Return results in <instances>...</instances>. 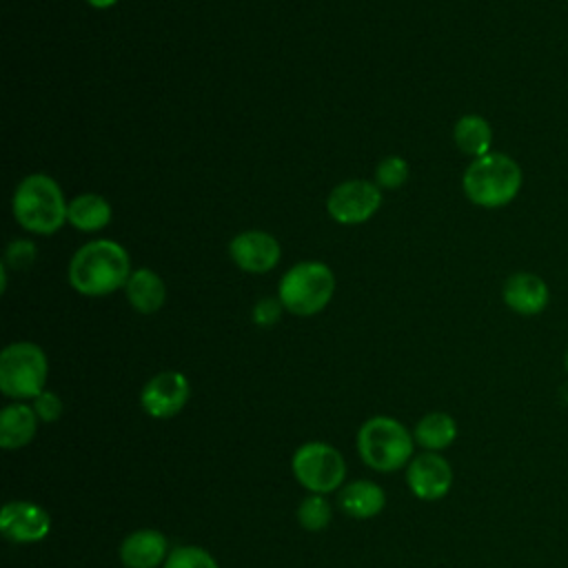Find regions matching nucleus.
I'll list each match as a JSON object with an SVG mask.
<instances>
[{"mask_svg": "<svg viewBox=\"0 0 568 568\" xmlns=\"http://www.w3.org/2000/svg\"><path fill=\"white\" fill-rule=\"evenodd\" d=\"M191 397V384L180 371H162L153 375L140 393V406L155 419H171L186 406Z\"/></svg>", "mask_w": 568, "mask_h": 568, "instance_id": "obj_9", "label": "nucleus"}, {"mask_svg": "<svg viewBox=\"0 0 568 568\" xmlns=\"http://www.w3.org/2000/svg\"><path fill=\"white\" fill-rule=\"evenodd\" d=\"M521 182V166L510 155L490 151L466 166L462 189L473 204L481 209H499L517 197Z\"/></svg>", "mask_w": 568, "mask_h": 568, "instance_id": "obj_3", "label": "nucleus"}, {"mask_svg": "<svg viewBox=\"0 0 568 568\" xmlns=\"http://www.w3.org/2000/svg\"><path fill=\"white\" fill-rule=\"evenodd\" d=\"M129 275V253L113 240H91L69 262V284L87 297H104L124 288Z\"/></svg>", "mask_w": 568, "mask_h": 568, "instance_id": "obj_1", "label": "nucleus"}, {"mask_svg": "<svg viewBox=\"0 0 568 568\" xmlns=\"http://www.w3.org/2000/svg\"><path fill=\"white\" fill-rule=\"evenodd\" d=\"M49 359L33 342H13L0 353V390L4 397L24 402L47 388Z\"/></svg>", "mask_w": 568, "mask_h": 568, "instance_id": "obj_6", "label": "nucleus"}, {"mask_svg": "<svg viewBox=\"0 0 568 568\" xmlns=\"http://www.w3.org/2000/svg\"><path fill=\"white\" fill-rule=\"evenodd\" d=\"M69 202L60 184L47 173L27 175L13 191L11 211L16 222L38 235H51L67 224Z\"/></svg>", "mask_w": 568, "mask_h": 568, "instance_id": "obj_2", "label": "nucleus"}, {"mask_svg": "<svg viewBox=\"0 0 568 568\" xmlns=\"http://www.w3.org/2000/svg\"><path fill=\"white\" fill-rule=\"evenodd\" d=\"M124 293H126V300L133 306V311H138L142 315H151V313L160 311L166 300V286L153 268L131 271V275L124 284Z\"/></svg>", "mask_w": 568, "mask_h": 568, "instance_id": "obj_17", "label": "nucleus"}, {"mask_svg": "<svg viewBox=\"0 0 568 568\" xmlns=\"http://www.w3.org/2000/svg\"><path fill=\"white\" fill-rule=\"evenodd\" d=\"M93 9H109V7H113L118 0H87Z\"/></svg>", "mask_w": 568, "mask_h": 568, "instance_id": "obj_27", "label": "nucleus"}, {"mask_svg": "<svg viewBox=\"0 0 568 568\" xmlns=\"http://www.w3.org/2000/svg\"><path fill=\"white\" fill-rule=\"evenodd\" d=\"M357 453L377 473H393L413 459L415 439L408 428L388 415L368 417L357 430Z\"/></svg>", "mask_w": 568, "mask_h": 568, "instance_id": "obj_4", "label": "nucleus"}, {"mask_svg": "<svg viewBox=\"0 0 568 568\" xmlns=\"http://www.w3.org/2000/svg\"><path fill=\"white\" fill-rule=\"evenodd\" d=\"M406 484L422 501H437L448 495L453 486V468L439 453H422L406 466Z\"/></svg>", "mask_w": 568, "mask_h": 568, "instance_id": "obj_11", "label": "nucleus"}, {"mask_svg": "<svg viewBox=\"0 0 568 568\" xmlns=\"http://www.w3.org/2000/svg\"><path fill=\"white\" fill-rule=\"evenodd\" d=\"M501 297L504 304L517 313V315H539L550 300V291L548 284L528 271H519L506 277L504 288H501Z\"/></svg>", "mask_w": 568, "mask_h": 568, "instance_id": "obj_14", "label": "nucleus"}, {"mask_svg": "<svg viewBox=\"0 0 568 568\" xmlns=\"http://www.w3.org/2000/svg\"><path fill=\"white\" fill-rule=\"evenodd\" d=\"M337 504L344 515L353 519H371L386 506V493L371 479H355L339 488Z\"/></svg>", "mask_w": 568, "mask_h": 568, "instance_id": "obj_15", "label": "nucleus"}, {"mask_svg": "<svg viewBox=\"0 0 568 568\" xmlns=\"http://www.w3.org/2000/svg\"><path fill=\"white\" fill-rule=\"evenodd\" d=\"M31 402H33L31 406H33L38 419L44 422V424L58 422V419L62 417V413H64V404H62L60 395L53 393V390H49V388H44V390H42L38 397H33Z\"/></svg>", "mask_w": 568, "mask_h": 568, "instance_id": "obj_25", "label": "nucleus"}, {"mask_svg": "<svg viewBox=\"0 0 568 568\" xmlns=\"http://www.w3.org/2000/svg\"><path fill=\"white\" fill-rule=\"evenodd\" d=\"M282 311H284V306H282L280 297H262V300H257V304L253 306L251 317H253V322H255L257 326H266V328H268V326H273V324L280 322Z\"/></svg>", "mask_w": 568, "mask_h": 568, "instance_id": "obj_26", "label": "nucleus"}, {"mask_svg": "<svg viewBox=\"0 0 568 568\" xmlns=\"http://www.w3.org/2000/svg\"><path fill=\"white\" fill-rule=\"evenodd\" d=\"M111 204L100 193H80L69 202L67 222L78 231H100L111 222Z\"/></svg>", "mask_w": 568, "mask_h": 568, "instance_id": "obj_18", "label": "nucleus"}, {"mask_svg": "<svg viewBox=\"0 0 568 568\" xmlns=\"http://www.w3.org/2000/svg\"><path fill=\"white\" fill-rule=\"evenodd\" d=\"M0 530L13 544H38L51 532V515L36 501L11 499L0 510Z\"/></svg>", "mask_w": 568, "mask_h": 568, "instance_id": "obj_10", "label": "nucleus"}, {"mask_svg": "<svg viewBox=\"0 0 568 568\" xmlns=\"http://www.w3.org/2000/svg\"><path fill=\"white\" fill-rule=\"evenodd\" d=\"M297 524L308 532L324 530L333 519V506L324 495L308 493L297 506Z\"/></svg>", "mask_w": 568, "mask_h": 568, "instance_id": "obj_21", "label": "nucleus"}, {"mask_svg": "<svg viewBox=\"0 0 568 568\" xmlns=\"http://www.w3.org/2000/svg\"><path fill=\"white\" fill-rule=\"evenodd\" d=\"M36 255H38V248L31 240H13V242L7 244L2 264L9 266V268L22 271V268H29L36 262Z\"/></svg>", "mask_w": 568, "mask_h": 568, "instance_id": "obj_24", "label": "nucleus"}, {"mask_svg": "<svg viewBox=\"0 0 568 568\" xmlns=\"http://www.w3.org/2000/svg\"><path fill=\"white\" fill-rule=\"evenodd\" d=\"M169 552L166 537L155 528H138L129 532L118 548L124 568H162Z\"/></svg>", "mask_w": 568, "mask_h": 568, "instance_id": "obj_13", "label": "nucleus"}, {"mask_svg": "<svg viewBox=\"0 0 568 568\" xmlns=\"http://www.w3.org/2000/svg\"><path fill=\"white\" fill-rule=\"evenodd\" d=\"M162 568H220V564L206 548L184 544L171 548Z\"/></svg>", "mask_w": 568, "mask_h": 568, "instance_id": "obj_22", "label": "nucleus"}, {"mask_svg": "<svg viewBox=\"0 0 568 568\" xmlns=\"http://www.w3.org/2000/svg\"><path fill=\"white\" fill-rule=\"evenodd\" d=\"M229 255L233 264L246 273H266L277 266L282 246L266 231H244L231 240Z\"/></svg>", "mask_w": 568, "mask_h": 568, "instance_id": "obj_12", "label": "nucleus"}, {"mask_svg": "<svg viewBox=\"0 0 568 568\" xmlns=\"http://www.w3.org/2000/svg\"><path fill=\"white\" fill-rule=\"evenodd\" d=\"M335 293V275L328 264L317 260H306L291 266L280 284L277 297L291 315L311 317L328 306Z\"/></svg>", "mask_w": 568, "mask_h": 568, "instance_id": "obj_5", "label": "nucleus"}, {"mask_svg": "<svg viewBox=\"0 0 568 568\" xmlns=\"http://www.w3.org/2000/svg\"><path fill=\"white\" fill-rule=\"evenodd\" d=\"M413 439L424 450L439 453L448 448L457 439V422L453 415L444 410L426 413L413 428Z\"/></svg>", "mask_w": 568, "mask_h": 568, "instance_id": "obj_19", "label": "nucleus"}, {"mask_svg": "<svg viewBox=\"0 0 568 568\" xmlns=\"http://www.w3.org/2000/svg\"><path fill=\"white\" fill-rule=\"evenodd\" d=\"M564 364H566V373H568V348H566V357H564Z\"/></svg>", "mask_w": 568, "mask_h": 568, "instance_id": "obj_28", "label": "nucleus"}, {"mask_svg": "<svg viewBox=\"0 0 568 568\" xmlns=\"http://www.w3.org/2000/svg\"><path fill=\"white\" fill-rule=\"evenodd\" d=\"M453 138H455L457 149L462 153L470 155L473 160L490 153V146H493V129H490L488 120L477 115V113L462 115L455 122Z\"/></svg>", "mask_w": 568, "mask_h": 568, "instance_id": "obj_20", "label": "nucleus"}, {"mask_svg": "<svg viewBox=\"0 0 568 568\" xmlns=\"http://www.w3.org/2000/svg\"><path fill=\"white\" fill-rule=\"evenodd\" d=\"M377 186L382 189H399L408 180V162L402 155H388L384 158L375 169Z\"/></svg>", "mask_w": 568, "mask_h": 568, "instance_id": "obj_23", "label": "nucleus"}, {"mask_svg": "<svg viewBox=\"0 0 568 568\" xmlns=\"http://www.w3.org/2000/svg\"><path fill=\"white\" fill-rule=\"evenodd\" d=\"M291 470L308 493L328 495L342 488L346 479L344 455L326 442H306L291 457Z\"/></svg>", "mask_w": 568, "mask_h": 568, "instance_id": "obj_7", "label": "nucleus"}, {"mask_svg": "<svg viewBox=\"0 0 568 568\" xmlns=\"http://www.w3.org/2000/svg\"><path fill=\"white\" fill-rule=\"evenodd\" d=\"M382 204V191L368 180H346L326 197V211L337 224H364Z\"/></svg>", "mask_w": 568, "mask_h": 568, "instance_id": "obj_8", "label": "nucleus"}, {"mask_svg": "<svg viewBox=\"0 0 568 568\" xmlns=\"http://www.w3.org/2000/svg\"><path fill=\"white\" fill-rule=\"evenodd\" d=\"M38 415L24 402L7 404L0 413V446L4 450H20L31 444L38 433Z\"/></svg>", "mask_w": 568, "mask_h": 568, "instance_id": "obj_16", "label": "nucleus"}]
</instances>
